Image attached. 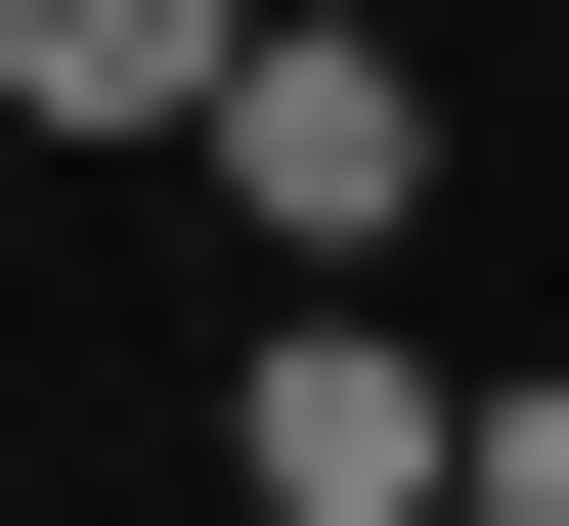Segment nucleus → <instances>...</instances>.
<instances>
[{
  "label": "nucleus",
  "mask_w": 569,
  "mask_h": 526,
  "mask_svg": "<svg viewBox=\"0 0 569 526\" xmlns=\"http://www.w3.org/2000/svg\"><path fill=\"white\" fill-rule=\"evenodd\" d=\"M219 483L263 526H482V395H438L395 307H263V351H219Z\"/></svg>",
  "instance_id": "1"
},
{
  "label": "nucleus",
  "mask_w": 569,
  "mask_h": 526,
  "mask_svg": "<svg viewBox=\"0 0 569 526\" xmlns=\"http://www.w3.org/2000/svg\"><path fill=\"white\" fill-rule=\"evenodd\" d=\"M176 176H219V220H263L307 307H351V264H395V176H438V44H263V88H219Z\"/></svg>",
  "instance_id": "2"
},
{
  "label": "nucleus",
  "mask_w": 569,
  "mask_h": 526,
  "mask_svg": "<svg viewBox=\"0 0 569 526\" xmlns=\"http://www.w3.org/2000/svg\"><path fill=\"white\" fill-rule=\"evenodd\" d=\"M0 88L132 176V132H219V88H263V0H0Z\"/></svg>",
  "instance_id": "3"
},
{
  "label": "nucleus",
  "mask_w": 569,
  "mask_h": 526,
  "mask_svg": "<svg viewBox=\"0 0 569 526\" xmlns=\"http://www.w3.org/2000/svg\"><path fill=\"white\" fill-rule=\"evenodd\" d=\"M482 526H569V351H526V395H482Z\"/></svg>",
  "instance_id": "4"
},
{
  "label": "nucleus",
  "mask_w": 569,
  "mask_h": 526,
  "mask_svg": "<svg viewBox=\"0 0 569 526\" xmlns=\"http://www.w3.org/2000/svg\"><path fill=\"white\" fill-rule=\"evenodd\" d=\"M263 44H395V0H263Z\"/></svg>",
  "instance_id": "5"
}]
</instances>
